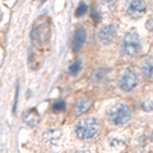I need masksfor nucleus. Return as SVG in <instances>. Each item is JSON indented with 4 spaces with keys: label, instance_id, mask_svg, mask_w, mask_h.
Here are the masks:
<instances>
[{
    "label": "nucleus",
    "instance_id": "f257e3e1",
    "mask_svg": "<svg viewBox=\"0 0 153 153\" xmlns=\"http://www.w3.org/2000/svg\"><path fill=\"white\" fill-rule=\"evenodd\" d=\"M98 122L93 117L83 119L76 124L75 132L79 139H91L98 132Z\"/></svg>",
    "mask_w": 153,
    "mask_h": 153
},
{
    "label": "nucleus",
    "instance_id": "f03ea898",
    "mask_svg": "<svg viewBox=\"0 0 153 153\" xmlns=\"http://www.w3.org/2000/svg\"><path fill=\"white\" fill-rule=\"evenodd\" d=\"M122 47H123V52L127 54V55H137L142 48V43H140V38H139V35L136 30L131 29L128 30L124 33V37L122 40Z\"/></svg>",
    "mask_w": 153,
    "mask_h": 153
},
{
    "label": "nucleus",
    "instance_id": "7ed1b4c3",
    "mask_svg": "<svg viewBox=\"0 0 153 153\" xmlns=\"http://www.w3.org/2000/svg\"><path fill=\"white\" fill-rule=\"evenodd\" d=\"M111 122L115 126H121L129 121L130 119V109L124 104H116L108 113Z\"/></svg>",
    "mask_w": 153,
    "mask_h": 153
},
{
    "label": "nucleus",
    "instance_id": "20e7f679",
    "mask_svg": "<svg viewBox=\"0 0 153 153\" xmlns=\"http://www.w3.org/2000/svg\"><path fill=\"white\" fill-rule=\"evenodd\" d=\"M138 83L137 74L131 68H127L123 70L122 75L120 77V86L123 91H131L136 88Z\"/></svg>",
    "mask_w": 153,
    "mask_h": 153
},
{
    "label": "nucleus",
    "instance_id": "39448f33",
    "mask_svg": "<svg viewBox=\"0 0 153 153\" xmlns=\"http://www.w3.org/2000/svg\"><path fill=\"white\" fill-rule=\"evenodd\" d=\"M126 10L131 19H140L146 13V5L144 0H128Z\"/></svg>",
    "mask_w": 153,
    "mask_h": 153
},
{
    "label": "nucleus",
    "instance_id": "423d86ee",
    "mask_svg": "<svg viewBox=\"0 0 153 153\" xmlns=\"http://www.w3.org/2000/svg\"><path fill=\"white\" fill-rule=\"evenodd\" d=\"M116 35H117V30H116V28L113 24H105V25H102L100 28L99 33H98L99 39L102 43H105V44L111 43L116 37Z\"/></svg>",
    "mask_w": 153,
    "mask_h": 153
},
{
    "label": "nucleus",
    "instance_id": "0eeeda50",
    "mask_svg": "<svg viewBox=\"0 0 153 153\" xmlns=\"http://www.w3.org/2000/svg\"><path fill=\"white\" fill-rule=\"evenodd\" d=\"M85 39H86V31L84 28H78L75 33H74V37H73V43H71V48L73 51H79L81 47L83 46V44L85 43Z\"/></svg>",
    "mask_w": 153,
    "mask_h": 153
},
{
    "label": "nucleus",
    "instance_id": "6e6552de",
    "mask_svg": "<svg viewBox=\"0 0 153 153\" xmlns=\"http://www.w3.org/2000/svg\"><path fill=\"white\" fill-rule=\"evenodd\" d=\"M62 138V131L58 130V129H53V130H47L43 135V139L46 144L50 145H56L60 143Z\"/></svg>",
    "mask_w": 153,
    "mask_h": 153
},
{
    "label": "nucleus",
    "instance_id": "1a4fd4ad",
    "mask_svg": "<svg viewBox=\"0 0 153 153\" xmlns=\"http://www.w3.org/2000/svg\"><path fill=\"white\" fill-rule=\"evenodd\" d=\"M23 122L29 127H36L39 122V114L35 108H31L29 111H27L22 116Z\"/></svg>",
    "mask_w": 153,
    "mask_h": 153
},
{
    "label": "nucleus",
    "instance_id": "9d476101",
    "mask_svg": "<svg viewBox=\"0 0 153 153\" xmlns=\"http://www.w3.org/2000/svg\"><path fill=\"white\" fill-rule=\"evenodd\" d=\"M91 106V100L88 99V98H83V99H79L76 102L75 107H74V113L76 116H79V115L84 114L85 112L90 108Z\"/></svg>",
    "mask_w": 153,
    "mask_h": 153
},
{
    "label": "nucleus",
    "instance_id": "9b49d317",
    "mask_svg": "<svg viewBox=\"0 0 153 153\" xmlns=\"http://www.w3.org/2000/svg\"><path fill=\"white\" fill-rule=\"evenodd\" d=\"M142 73L147 78H153V58H147L142 62Z\"/></svg>",
    "mask_w": 153,
    "mask_h": 153
},
{
    "label": "nucleus",
    "instance_id": "f8f14e48",
    "mask_svg": "<svg viewBox=\"0 0 153 153\" xmlns=\"http://www.w3.org/2000/svg\"><path fill=\"white\" fill-rule=\"evenodd\" d=\"M79 70H81V61L79 60H75L74 62H71L68 68L69 74H71V75H77L79 73Z\"/></svg>",
    "mask_w": 153,
    "mask_h": 153
},
{
    "label": "nucleus",
    "instance_id": "ddd939ff",
    "mask_svg": "<svg viewBox=\"0 0 153 153\" xmlns=\"http://www.w3.org/2000/svg\"><path fill=\"white\" fill-rule=\"evenodd\" d=\"M115 0H101V7L105 12H112L114 9Z\"/></svg>",
    "mask_w": 153,
    "mask_h": 153
},
{
    "label": "nucleus",
    "instance_id": "4468645a",
    "mask_svg": "<svg viewBox=\"0 0 153 153\" xmlns=\"http://www.w3.org/2000/svg\"><path fill=\"white\" fill-rule=\"evenodd\" d=\"M52 109L55 113L62 112V111L66 109V102L63 100H56V101H54L53 105H52Z\"/></svg>",
    "mask_w": 153,
    "mask_h": 153
},
{
    "label": "nucleus",
    "instance_id": "2eb2a0df",
    "mask_svg": "<svg viewBox=\"0 0 153 153\" xmlns=\"http://www.w3.org/2000/svg\"><path fill=\"white\" fill-rule=\"evenodd\" d=\"M88 12V6L84 2H81L78 5V7L76 8V12H75V15L76 16H83Z\"/></svg>",
    "mask_w": 153,
    "mask_h": 153
},
{
    "label": "nucleus",
    "instance_id": "dca6fc26",
    "mask_svg": "<svg viewBox=\"0 0 153 153\" xmlns=\"http://www.w3.org/2000/svg\"><path fill=\"white\" fill-rule=\"evenodd\" d=\"M142 108L145 112H152L153 111V101L152 100H145L142 102Z\"/></svg>",
    "mask_w": 153,
    "mask_h": 153
},
{
    "label": "nucleus",
    "instance_id": "f3484780",
    "mask_svg": "<svg viewBox=\"0 0 153 153\" xmlns=\"http://www.w3.org/2000/svg\"><path fill=\"white\" fill-rule=\"evenodd\" d=\"M146 29L149 31H153V19L149 20V21L146 22Z\"/></svg>",
    "mask_w": 153,
    "mask_h": 153
},
{
    "label": "nucleus",
    "instance_id": "a211bd4d",
    "mask_svg": "<svg viewBox=\"0 0 153 153\" xmlns=\"http://www.w3.org/2000/svg\"><path fill=\"white\" fill-rule=\"evenodd\" d=\"M76 153H92V152L89 151V150H79V151H77Z\"/></svg>",
    "mask_w": 153,
    "mask_h": 153
},
{
    "label": "nucleus",
    "instance_id": "6ab92c4d",
    "mask_svg": "<svg viewBox=\"0 0 153 153\" xmlns=\"http://www.w3.org/2000/svg\"><path fill=\"white\" fill-rule=\"evenodd\" d=\"M2 15H4V14H2V12H1V9H0V21L2 20Z\"/></svg>",
    "mask_w": 153,
    "mask_h": 153
},
{
    "label": "nucleus",
    "instance_id": "aec40b11",
    "mask_svg": "<svg viewBox=\"0 0 153 153\" xmlns=\"http://www.w3.org/2000/svg\"><path fill=\"white\" fill-rule=\"evenodd\" d=\"M45 1H46V0H40V4H44Z\"/></svg>",
    "mask_w": 153,
    "mask_h": 153
},
{
    "label": "nucleus",
    "instance_id": "412c9836",
    "mask_svg": "<svg viewBox=\"0 0 153 153\" xmlns=\"http://www.w3.org/2000/svg\"><path fill=\"white\" fill-rule=\"evenodd\" d=\"M151 140L153 142V131H152V135H151Z\"/></svg>",
    "mask_w": 153,
    "mask_h": 153
}]
</instances>
